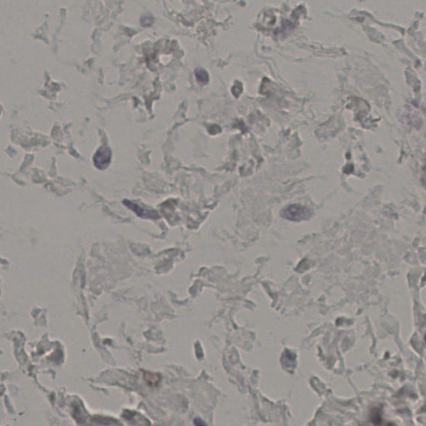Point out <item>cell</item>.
Listing matches in <instances>:
<instances>
[{"mask_svg":"<svg viewBox=\"0 0 426 426\" xmlns=\"http://www.w3.org/2000/svg\"><path fill=\"white\" fill-rule=\"evenodd\" d=\"M281 216L287 220L293 221V222H301V221L306 220L310 218L311 216V211L310 208L306 206L293 204L287 206L281 211Z\"/></svg>","mask_w":426,"mask_h":426,"instance_id":"1","label":"cell"},{"mask_svg":"<svg viewBox=\"0 0 426 426\" xmlns=\"http://www.w3.org/2000/svg\"><path fill=\"white\" fill-rule=\"evenodd\" d=\"M112 158V151L107 147H101L94 156V166L98 169L104 170L109 166Z\"/></svg>","mask_w":426,"mask_h":426,"instance_id":"2","label":"cell"},{"mask_svg":"<svg viewBox=\"0 0 426 426\" xmlns=\"http://www.w3.org/2000/svg\"><path fill=\"white\" fill-rule=\"evenodd\" d=\"M124 204L126 205L128 208L134 211L138 216L143 217H150V218H157L158 214L156 211L154 210H146L145 208H143L141 206H138L137 204L132 203L129 201H124Z\"/></svg>","mask_w":426,"mask_h":426,"instance_id":"3","label":"cell"},{"mask_svg":"<svg viewBox=\"0 0 426 426\" xmlns=\"http://www.w3.org/2000/svg\"><path fill=\"white\" fill-rule=\"evenodd\" d=\"M195 75L197 80H198L199 83H202V84H206V83H208L209 76H208V74L204 69H197L195 71Z\"/></svg>","mask_w":426,"mask_h":426,"instance_id":"4","label":"cell"}]
</instances>
